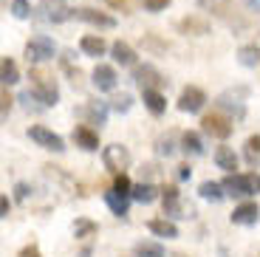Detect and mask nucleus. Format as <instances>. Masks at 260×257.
Listing matches in <instances>:
<instances>
[{"label": "nucleus", "instance_id": "nucleus-29", "mask_svg": "<svg viewBox=\"0 0 260 257\" xmlns=\"http://www.w3.org/2000/svg\"><path fill=\"white\" fill-rule=\"evenodd\" d=\"M133 254H136V257H164V249H161L158 243H150V240H142V243H136Z\"/></svg>", "mask_w": 260, "mask_h": 257}, {"label": "nucleus", "instance_id": "nucleus-10", "mask_svg": "<svg viewBox=\"0 0 260 257\" xmlns=\"http://www.w3.org/2000/svg\"><path fill=\"white\" fill-rule=\"evenodd\" d=\"M74 17L85 20V23H91V26H99V28H113L116 26V20H113L111 14L96 12V9H74Z\"/></svg>", "mask_w": 260, "mask_h": 257}, {"label": "nucleus", "instance_id": "nucleus-11", "mask_svg": "<svg viewBox=\"0 0 260 257\" xmlns=\"http://www.w3.org/2000/svg\"><path fill=\"white\" fill-rule=\"evenodd\" d=\"M161 201H164V215H170V218H187V215H181V195H178V186H173V184L164 186Z\"/></svg>", "mask_w": 260, "mask_h": 257}, {"label": "nucleus", "instance_id": "nucleus-24", "mask_svg": "<svg viewBox=\"0 0 260 257\" xmlns=\"http://www.w3.org/2000/svg\"><path fill=\"white\" fill-rule=\"evenodd\" d=\"M238 62H241L243 68H257L260 48H257V45H243L241 51H238Z\"/></svg>", "mask_w": 260, "mask_h": 257}, {"label": "nucleus", "instance_id": "nucleus-34", "mask_svg": "<svg viewBox=\"0 0 260 257\" xmlns=\"http://www.w3.org/2000/svg\"><path fill=\"white\" fill-rule=\"evenodd\" d=\"M28 12H31V9H28V0H14V3H12V14L17 20H26Z\"/></svg>", "mask_w": 260, "mask_h": 257}, {"label": "nucleus", "instance_id": "nucleus-6", "mask_svg": "<svg viewBox=\"0 0 260 257\" xmlns=\"http://www.w3.org/2000/svg\"><path fill=\"white\" fill-rule=\"evenodd\" d=\"M201 127L207 136H212V139H229L232 136V122H229L223 113H207L201 119Z\"/></svg>", "mask_w": 260, "mask_h": 257}, {"label": "nucleus", "instance_id": "nucleus-39", "mask_svg": "<svg viewBox=\"0 0 260 257\" xmlns=\"http://www.w3.org/2000/svg\"><path fill=\"white\" fill-rule=\"evenodd\" d=\"M105 3H108V6H113V9H119V12H127V0H105Z\"/></svg>", "mask_w": 260, "mask_h": 257}, {"label": "nucleus", "instance_id": "nucleus-27", "mask_svg": "<svg viewBox=\"0 0 260 257\" xmlns=\"http://www.w3.org/2000/svg\"><path fill=\"white\" fill-rule=\"evenodd\" d=\"M96 235V223H93L91 218H79L77 223H74V238L77 240H88Z\"/></svg>", "mask_w": 260, "mask_h": 257}, {"label": "nucleus", "instance_id": "nucleus-42", "mask_svg": "<svg viewBox=\"0 0 260 257\" xmlns=\"http://www.w3.org/2000/svg\"><path fill=\"white\" fill-rule=\"evenodd\" d=\"M198 3H201V6H209V3H212V0H198Z\"/></svg>", "mask_w": 260, "mask_h": 257}, {"label": "nucleus", "instance_id": "nucleus-19", "mask_svg": "<svg viewBox=\"0 0 260 257\" xmlns=\"http://www.w3.org/2000/svg\"><path fill=\"white\" fill-rule=\"evenodd\" d=\"M79 48H82L88 57H102V54L108 51V43H105L102 37H93V34H88V37L79 40Z\"/></svg>", "mask_w": 260, "mask_h": 257}, {"label": "nucleus", "instance_id": "nucleus-32", "mask_svg": "<svg viewBox=\"0 0 260 257\" xmlns=\"http://www.w3.org/2000/svg\"><path fill=\"white\" fill-rule=\"evenodd\" d=\"M156 153L158 155H173L176 153V147H173V136H161L156 142Z\"/></svg>", "mask_w": 260, "mask_h": 257}, {"label": "nucleus", "instance_id": "nucleus-12", "mask_svg": "<svg viewBox=\"0 0 260 257\" xmlns=\"http://www.w3.org/2000/svg\"><path fill=\"white\" fill-rule=\"evenodd\" d=\"M232 218V223H238V226H252V223H257L260 220V209H257V204H241V206H235V212L229 215Z\"/></svg>", "mask_w": 260, "mask_h": 257}, {"label": "nucleus", "instance_id": "nucleus-4", "mask_svg": "<svg viewBox=\"0 0 260 257\" xmlns=\"http://www.w3.org/2000/svg\"><path fill=\"white\" fill-rule=\"evenodd\" d=\"M28 139H31L34 144H40V147L54 150V153H62V150H65L62 136H57L54 130L43 127V124H34V127H28Z\"/></svg>", "mask_w": 260, "mask_h": 257}, {"label": "nucleus", "instance_id": "nucleus-9", "mask_svg": "<svg viewBox=\"0 0 260 257\" xmlns=\"http://www.w3.org/2000/svg\"><path fill=\"white\" fill-rule=\"evenodd\" d=\"M40 6H43V17L48 23H65L68 17H74V9H68L62 0H40Z\"/></svg>", "mask_w": 260, "mask_h": 257}, {"label": "nucleus", "instance_id": "nucleus-3", "mask_svg": "<svg viewBox=\"0 0 260 257\" xmlns=\"http://www.w3.org/2000/svg\"><path fill=\"white\" fill-rule=\"evenodd\" d=\"M102 161H105V170H111L113 175H119L130 167V150L122 147V144H111V147L102 150Z\"/></svg>", "mask_w": 260, "mask_h": 257}, {"label": "nucleus", "instance_id": "nucleus-7", "mask_svg": "<svg viewBox=\"0 0 260 257\" xmlns=\"http://www.w3.org/2000/svg\"><path fill=\"white\" fill-rule=\"evenodd\" d=\"M204 105H207V93H204L201 88H195V85L184 88L181 97H178V110H181V113H198Z\"/></svg>", "mask_w": 260, "mask_h": 257}, {"label": "nucleus", "instance_id": "nucleus-33", "mask_svg": "<svg viewBox=\"0 0 260 257\" xmlns=\"http://www.w3.org/2000/svg\"><path fill=\"white\" fill-rule=\"evenodd\" d=\"M113 189H116V192H122V195H130V192H133V184H130V178L124 173H119L116 181H113Z\"/></svg>", "mask_w": 260, "mask_h": 257}, {"label": "nucleus", "instance_id": "nucleus-37", "mask_svg": "<svg viewBox=\"0 0 260 257\" xmlns=\"http://www.w3.org/2000/svg\"><path fill=\"white\" fill-rule=\"evenodd\" d=\"M167 6H170V0H144V9L147 12H161Z\"/></svg>", "mask_w": 260, "mask_h": 257}, {"label": "nucleus", "instance_id": "nucleus-14", "mask_svg": "<svg viewBox=\"0 0 260 257\" xmlns=\"http://www.w3.org/2000/svg\"><path fill=\"white\" fill-rule=\"evenodd\" d=\"M74 142H77V147L93 153V150H99V133H96V130H91L88 124H79V127L74 130Z\"/></svg>", "mask_w": 260, "mask_h": 257}, {"label": "nucleus", "instance_id": "nucleus-35", "mask_svg": "<svg viewBox=\"0 0 260 257\" xmlns=\"http://www.w3.org/2000/svg\"><path fill=\"white\" fill-rule=\"evenodd\" d=\"M0 102H3V113H0V119L6 122V119H9V110H12V97H9V85H3V93H0Z\"/></svg>", "mask_w": 260, "mask_h": 257}, {"label": "nucleus", "instance_id": "nucleus-8", "mask_svg": "<svg viewBox=\"0 0 260 257\" xmlns=\"http://www.w3.org/2000/svg\"><path fill=\"white\" fill-rule=\"evenodd\" d=\"M133 82L142 90H147V88H164L167 79H164L153 65H139V68H133Z\"/></svg>", "mask_w": 260, "mask_h": 257}, {"label": "nucleus", "instance_id": "nucleus-38", "mask_svg": "<svg viewBox=\"0 0 260 257\" xmlns=\"http://www.w3.org/2000/svg\"><path fill=\"white\" fill-rule=\"evenodd\" d=\"M17 257H43V254H40V249H37V246H26V249H23V251H20V254Z\"/></svg>", "mask_w": 260, "mask_h": 257}, {"label": "nucleus", "instance_id": "nucleus-13", "mask_svg": "<svg viewBox=\"0 0 260 257\" xmlns=\"http://www.w3.org/2000/svg\"><path fill=\"white\" fill-rule=\"evenodd\" d=\"M178 31H181V34H195V37H204V34H209V20L198 17V14H189V17L178 20Z\"/></svg>", "mask_w": 260, "mask_h": 257}, {"label": "nucleus", "instance_id": "nucleus-2", "mask_svg": "<svg viewBox=\"0 0 260 257\" xmlns=\"http://www.w3.org/2000/svg\"><path fill=\"white\" fill-rule=\"evenodd\" d=\"M223 189L235 198H249V195H257L260 192V175L257 173H243V175H235L229 173L223 178Z\"/></svg>", "mask_w": 260, "mask_h": 257}, {"label": "nucleus", "instance_id": "nucleus-15", "mask_svg": "<svg viewBox=\"0 0 260 257\" xmlns=\"http://www.w3.org/2000/svg\"><path fill=\"white\" fill-rule=\"evenodd\" d=\"M116 71H113L111 65H102L99 62L96 68H93V85H96L99 90H113L116 88Z\"/></svg>", "mask_w": 260, "mask_h": 257}, {"label": "nucleus", "instance_id": "nucleus-26", "mask_svg": "<svg viewBox=\"0 0 260 257\" xmlns=\"http://www.w3.org/2000/svg\"><path fill=\"white\" fill-rule=\"evenodd\" d=\"M156 186L153 184H133V201H139V204H153V201H156Z\"/></svg>", "mask_w": 260, "mask_h": 257}, {"label": "nucleus", "instance_id": "nucleus-40", "mask_svg": "<svg viewBox=\"0 0 260 257\" xmlns=\"http://www.w3.org/2000/svg\"><path fill=\"white\" fill-rule=\"evenodd\" d=\"M189 175H192L189 164H181V167H178V178H181V181H189Z\"/></svg>", "mask_w": 260, "mask_h": 257}, {"label": "nucleus", "instance_id": "nucleus-20", "mask_svg": "<svg viewBox=\"0 0 260 257\" xmlns=\"http://www.w3.org/2000/svg\"><path fill=\"white\" fill-rule=\"evenodd\" d=\"M215 164L221 170H226V173H235L238 170V155H235L232 147H218L215 150Z\"/></svg>", "mask_w": 260, "mask_h": 257}, {"label": "nucleus", "instance_id": "nucleus-31", "mask_svg": "<svg viewBox=\"0 0 260 257\" xmlns=\"http://www.w3.org/2000/svg\"><path fill=\"white\" fill-rule=\"evenodd\" d=\"M130 108H133V97L130 93H116L111 99V110H116V113H127Z\"/></svg>", "mask_w": 260, "mask_h": 257}, {"label": "nucleus", "instance_id": "nucleus-16", "mask_svg": "<svg viewBox=\"0 0 260 257\" xmlns=\"http://www.w3.org/2000/svg\"><path fill=\"white\" fill-rule=\"evenodd\" d=\"M142 97H144V105H147V110L153 116H161L164 110H167V99H164V93L158 88H147L142 90Z\"/></svg>", "mask_w": 260, "mask_h": 257}, {"label": "nucleus", "instance_id": "nucleus-41", "mask_svg": "<svg viewBox=\"0 0 260 257\" xmlns=\"http://www.w3.org/2000/svg\"><path fill=\"white\" fill-rule=\"evenodd\" d=\"M0 212H3V218H9V198H6V195L0 198Z\"/></svg>", "mask_w": 260, "mask_h": 257}, {"label": "nucleus", "instance_id": "nucleus-25", "mask_svg": "<svg viewBox=\"0 0 260 257\" xmlns=\"http://www.w3.org/2000/svg\"><path fill=\"white\" fill-rule=\"evenodd\" d=\"M0 79H3V85L20 82V71H17V62H14V59L3 57V62H0Z\"/></svg>", "mask_w": 260, "mask_h": 257}, {"label": "nucleus", "instance_id": "nucleus-17", "mask_svg": "<svg viewBox=\"0 0 260 257\" xmlns=\"http://www.w3.org/2000/svg\"><path fill=\"white\" fill-rule=\"evenodd\" d=\"M147 229L153 232V235H158V238H167V240H173V238H178V226L173 223V220H167V218H156V220H150L147 223Z\"/></svg>", "mask_w": 260, "mask_h": 257}, {"label": "nucleus", "instance_id": "nucleus-36", "mask_svg": "<svg viewBox=\"0 0 260 257\" xmlns=\"http://www.w3.org/2000/svg\"><path fill=\"white\" fill-rule=\"evenodd\" d=\"M28 195H31V186L28 184H17L14 186V201H20V204H26Z\"/></svg>", "mask_w": 260, "mask_h": 257}, {"label": "nucleus", "instance_id": "nucleus-23", "mask_svg": "<svg viewBox=\"0 0 260 257\" xmlns=\"http://www.w3.org/2000/svg\"><path fill=\"white\" fill-rule=\"evenodd\" d=\"M181 150L187 155H201L204 153V144H201V136L192 133V130H187V133L181 136Z\"/></svg>", "mask_w": 260, "mask_h": 257}, {"label": "nucleus", "instance_id": "nucleus-43", "mask_svg": "<svg viewBox=\"0 0 260 257\" xmlns=\"http://www.w3.org/2000/svg\"><path fill=\"white\" fill-rule=\"evenodd\" d=\"M173 257H187V254H181V251H176V254H173Z\"/></svg>", "mask_w": 260, "mask_h": 257}, {"label": "nucleus", "instance_id": "nucleus-30", "mask_svg": "<svg viewBox=\"0 0 260 257\" xmlns=\"http://www.w3.org/2000/svg\"><path fill=\"white\" fill-rule=\"evenodd\" d=\"M246 161L249 164H260V136H249L246 139Z\"/></svg>", "mask_w": 260, "mask_h": 257}, {"label": "nucleus", "instance_id": "nucleus-28", "mask_svg": "<svg viewBox=\"0 0 260 257\" xmlns=\"http://www.w3.org/2000/svg\"><path fill=\"white\" fill-rule=\"evenodd\" d=\"M108 108H111V105H105V102H91V105H88V116H91V122L102 127V124L108 122Z\"/></svg>", "mask_w": 260, "mask_h": 257}, {"label": "nucleus", "instance_id": "nucleus-22", "mask_svg": "<svg viewBox=\"0 0 260 257\" xmlns=\"http://www.w3.org/2000/svg\"><path fill=\"white\" fill-rule=\"evenodd\" d=\"M198 195H201L204 201H212V204H218V201H223V184H215V181H204L201 186H198Z\"/></svg>", "mask_w": 260, "mask_h": 257}, {"label": "nucleus", "instance_id": "nucleus-5", "mask_svg": "<svg viewBox=\"0 0 260 257\" xmlns=\"http://www.w3.org/2000/svg\"><path fill=\"white\" fill-rule=\"evenodd\" d=\"M54 57V40H48L46 34H37L26 43V59L28 62H43V59Z\"/></svg>", "mask_w": 260, "mask_h": 257}, {"label": "nucleus", "instance_id": "nucleus-21", "mask_svg": "<svg viewBox=\"0 0 260 257\" xmlns=\"http://www.w3.org/2000/svg\"><path fill=\"white\" fill-rule=\"evenodd\" d=\"M105 201H108V206H111V212L116 215V218H124V215H127V195L111 189V192L105 195Z\"/></svg>", "mask_w": 260, "mask_h": 257}, {"label": "nucleus", "instance_id": "nucleus-18", "mask_svg": "<svg viewBox=\"0 0 260 257\" xmlns=\"http://www.w3.org/2000/svg\"><path fill=\"white\" fill-rule=\"evenodd\" d=\"M111 54L119 65H136V51H133L127 43H122V40H116V43L111 45Z\"/></svg>", "mask_w": 260, "mask_h": 257}, {"label": "nucleus", "instance_id": "nucleus-1", "mask_svg": "<svg viewBox=\"0 0 260 257\" xmlns=\"http://www.w3.org/2000/svg\"><path fill=\"white\" fill-rule=\"evenodd\" d=\"M31 93L37 97V102H43V108H51V105L59 102V90H57V82L48 77L46 71L40 68H31Z\"/></svg>", "mask_w": 260, "mask_h": 257}]
</instances>
